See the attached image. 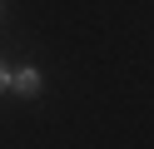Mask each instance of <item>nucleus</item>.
Wrapping results in <instances>:
<instances>
[{
  "instance_id": "7ed1b4c3",
  "label": "nucleus",
  "mask_w": 154,
  "mask_h": 149,
  "mask_svg": "<svg viewBox=\"0 0 154 149\" xmlns=\"http://www.w3.org/2000/svg\"><path fill=\"white\" fill-rule=\"evenodd\" d=\"M0 15H5V0H0Z\"/></svg>"
},
{
  "instance_id": "f03ea898",
  "label": "nucleus",
  "mask_w": 154,
  "mask_h": 149,
  "mask_svg": "<svg viewBox=\"0 0 154 149\" xmlns=\"http://www.w3.org/2000/svg\"><path fill=\"white\" fill-rule=\"evenodd\" d=\"M10 79H15V70L5 65V60H0V95H10Z\"/></svg>"
},
{
  "instance_id": "f257e3e1",
  "label": "nucleus",
  "mask_w": 154,
  "mask_h": 149,
  "mask_svg": "<svg viewBox=\"0 0 154 149\" xmlns=\"http://www.w3.org/2000/svg\"><path fill=\"white\" fill-rule=\"evenodd\" d=\"M45 89V75L35 65H25V70H15V79H10V95H20V99H35Z\"/></svg>"
}]
</instances>
